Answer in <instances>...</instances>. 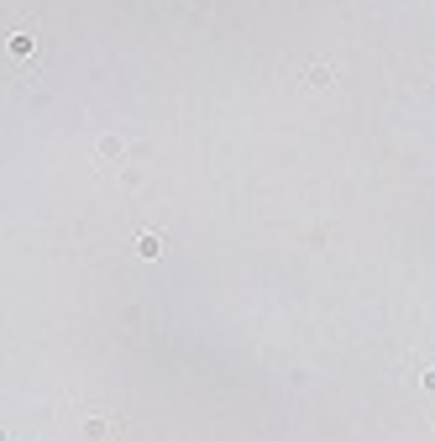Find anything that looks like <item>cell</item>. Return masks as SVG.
Segmentation results:
<instances>
[{
    "instance_id": "1",
    "label": "cell",
    "mask_w": 435,
    "mask_h": 441,
    "mask_svg": "<svg viewBox=\"0 0 435 441\" xmlns=\"http://www.w3.org/2000/svg\"><path fill=\"white\" fill-rule=\"evenodd\" d=\"M84 436H89V441H105V436H116V420H105V415H89V420H84Z\"/></svg>"
},
{
    "instance_id": "2",
    "label": "cell",
    "mask_w": 435,
    "mask_h": 441,
    "mask_svg": "<svg viewBox=\"0 0 435 441\" xmlns=\"http://www.w3.org/2000/svg\"><path fill=\"white\" fill-rule=\"evenodd\" d=\"M137 252H142V258H157V252H163V237H157V231H147V237L137 242Z\"/></svg>"
},
{
    "instance_id": "3",
    "label": "cell",
    "mask_w": 435,
    "mask_h": 441,
    "mask_svg": "<svg viewBox=\"0 0 435 441\" xmlns=\"http://www.w3.org/2000/svg\"><path fill=\"white\" fill-rule=\"evenodd\" d=\"M11 53H16V58H22V53H32V37L16 32V37H11Z\"/></svg>"
}]
</instances>
